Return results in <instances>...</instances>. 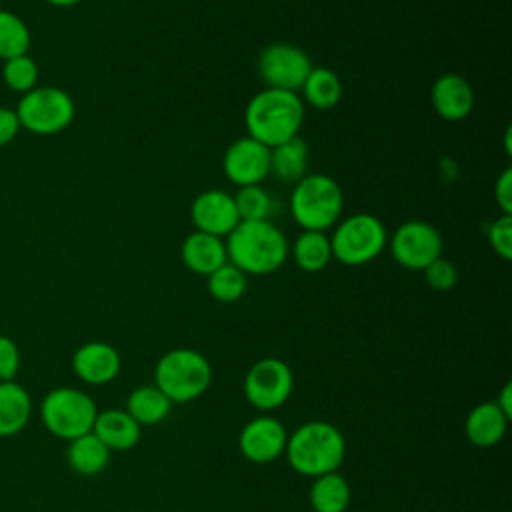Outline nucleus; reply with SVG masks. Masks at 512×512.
<instances>
[{
  "instance_id": "nucleus-12",
  "label": "nucleus",
  "mask_w": 512,
  "mask_h": 512,
  "mask_svg": "<svg viewBox=\"0 0 512 512\" xmlns=\"http://www.w3.org/2000/svg\"><path fill=\"white\" fill-rule=\"evenodd\" d=\"M222 170L238 188L260 184L270 174V148L250 136H242L224 152Z\"/></svg>"
},
{
  "instance_id": "nucleus-26",
  "label": "nucleus",
  "mask_w": 512,
  "mask_h": 512,
  "mask_svg": "<svg viewBox=\"0 0 512 512\" xmlns=\"http://www.w3.org/2000/svg\"><path fill=\"white\" fill-rule=\"evenodd\" d=\"M290 250L296 266L304 272H320L332 260L330 236L316 230H302Z\"/></svg>"
},
{
  "instance_id": "nucleus-4",
  "label": "nucleus",
  "mask_w": 512,
  "mask_h": 512,
  "mask_svg": "<svg viewBox=\"0 0 512 512\" xmlns=\"http://www.w3.org/2000/svg\"><path fill=\"white\" fill-rule=\"evenodd\" d=\"M212 382V366L204 354L192 348L168 350L156 364L154 386L174 404H186L202 396Z\"/></svg>"
},
{
  "instance_id": "nucleus-27",
  "label": "nucleus",
  "mask_w": 512,
  "mask_h": 512,
  "mask_svg": "<svg viewBox=\"0 0 512 512\" xmlns=\"http://www.w3.org/2000/svg\"><path fill=\"white\" fill-rule=\"evenodd\" d=\"M30 40L26 22L18 14L0 8V60L4 62L14 56L28 54Z\"/></svg>"
},
{
  "instance_id": "nucleus-24",
  "label": "nucleus",
  "mask_w": 512,
  "mask_h": 512,
  "mask_svg": "<svg viewBox=\"0 0 512 512\" xmlns=\"http://www.w3.org/2000/svg\"><path fill=\"white\" fill-rule=\"evenodd\" d=\"M170 408H172V402L154 384L134 388L126 400V412L140 426H154L162 422L170 414Z\"/></svg>"
},
{
  "instance_id": "nucleus-11",
  "label": "nucleus",
  "mask_w": 512,
  "mask_h": 512,
  "mask_svg": "<svg viewBox=\"0 0 512 512\" xmlns=\"http://www.w3.org/2000/svg\"><path fill=\"white\" fill-rule=\"evenodd\" d=\"M390 254L402 268L424 270L442 256V236L428 222L408 220L390 236Z\"/></svg>"
},
{
  "instance_id": "nucleus-18",
  "label": "nucleus",
  "mask_w": 512,
  "mask_h": 512,
  "mask_svg": "<svg viewBox=\"0 0 512 512\" xmlns=\"http://www.w3.org/2000/svg\"><path fill=\"white\" fill-rule=\"evenodd\" d=\"M140 424L120 408H110L96 414L92 432L110 452H124L138 444Z\"/></svg>"
},
{
  "instance_id": "nucleus-8",
  "label": "nucleus",
  "mask_w": 512,
  "mask_h": 512,
  "mask_svg": "<svg viewBox=\"0 0 512 512\" xmlns=\"http://www.w3.org/2000/svg\"><path fill=\"white\" fill-rule=\"evenodd\" d=\"M384 224L372 214H352L336 224L330 236L332 258L344 266H362L372 262L386 246Z\"/></svg>"
},
{
  "instance_id": "nucleus-28",
  "label": "nucleus",
  "mask_w": 512,
  "mask_h": 512,
  "mask_svg": "<svg viewBox=\"0 0 512 512\" xmlns=\"http://www.w3.org/2000/svg\"><path fill=\"white\" fill-rule=\"evenodd\" d=\"M206 278H208V292L218 302H224V304L236 302L246 292V274L230 262L222 264Z\"/></svg>"
},
{
  "instance_id": "nucleus-3",
  "label": "nucleus",
  "mask_w": 512,
  "mask_h": 512,
  "mask_svg": "<svg viewBox=\"0 0 512 512\" xmlns=\"http://www.w3.org/2000/svg\"><path fill=\"white\" fill-rule=\"evenodd\" d=\"M284 454L292 470L316 478L338 470L346 456V440L334 424L312 420L288 436Z\"/></svg>"
},
{
  "instance_id": "nucleus-34",
  "label": "nucleus",
  "mask_w": 512,
  "mask_h": 512,
  "mask_svg": "<svg viewBox=\"0 0 512 512\" xmlns=\"http://www.w3.org/2000/svg\"><path fill=\"white\" fill-rule=\"evenodd\" d=\"M494 198L502 214H512V170L510 168H504V172L496 178Z\"/></svg>"
},
{
  "instance_id": "nucleus-9",
  "label": "nucleus",
  "mask_w": 512,
  "mask_h": 512,
  "mask_svg": "<svg viewBox=\"0 0 512 512\" xmlns=\"http://www.w3.org/2000/svg\"><path fill=\"white\" fill-rule=\"evenodd\" d=\"M294 376L280 358H262L244 376V396L258 410H276L292 394Z\"/></svg>"
},
{
  "instance_id": "nucleus-23",
  "label": "nucleus",
  "mask_w": 512,
  "mask_h": 512,
  "mask_svg": "<svg viewBox=\"0 0 512 512\" xmlns=\"http://www.w3.org/2000/svg\"><path fill=\"white\" fill-rule=\"evenodd\" d=\"M66 458L76 474L96 476L108 466L110 450L100 442V438L94 432H88L70 440Z\"/></svg>"
},
{
  "instance_id": "nucleus-30",
  "label": "nucleus",
  "mask_w": 512,
  "mask_h": 512,
  "mask_svg": "<svg viewBox=\"0 0 512 512\" xmlns=\"http://www.w3.org/2000/svg\"><path fill=\"white\" fill-rule=\"evenodd\" d=\"M234 204L240 220H268L272 210V198L260 184L240 186L234 194Z\"/></svg>"
},
{
  "instance_id": "nucleus-31",
  "label": "nucleus",
  "mask_w": 512,
  "mask_h": 512,
  "mask_svg": "<svg viewBox=\"0 0 512 512\" xmlns=\"http://www.w3.org/2000/svg\"><path fill=\"white\" fill-rule=\"evenodd\" d=\"M422 272H424L426 284L438 292H446V290L454 288L458 282V270H456L454 262H450L442 256L436 258L432 264H428Z\"/></svg>"
},
{
  "instance_id": "nucleus-35",
  "label": "nucleus",
  "mask_w": 512,
  "mask_h": 512,
  "mask_svg": "<svg viewBox=\"0 0 512 512\" xmlns=\"http://www.w3.org/2000/svg\"><path fill=\"white\" fill-rule=\"evenodd\" d=\"M20 122L16 116V110L8 108V106H0V146L10 144L18 132H20Z\"/></svg>"
},
{
  "instance_id": "nucleus-20",
  "label": "nucleus",
  "mask_w": 512,
  "mask_h": 512,
  "mask_svg": "<svg viewBox=\"0 0 512 512\" xmlns=\"http://www.w3.org/2000/svg\"><path fill=\"white\" fill-rule=\"evenodd\" d=\"M32 416V398L14 380L0 382V438L16 436Z\"/></svg>"
},
{
  "instance_id": "nucleus-29",
  "label": "nucleus",
  "mask_w": 512,
  "mask_h": 512,
  "mask_svg": "<svg viewBox=\"0 0 512 512\" xmlns=\"http://www.w3.org/2000/svg\"><path fill=\"white\" fill-rule=\"evenodd\" d=\"M38 64L32 56L22 54V56H14L10 60H4L2 64V80L4 84L18 94H26L32 88L38 86Z\"/></svg>"
},
{
  "instance_id": "nucleus-21",
  "label": "nucleus",
  "mask_w": 512,
  "mask_h": 512,
  "mask_svg": "<svg viewBox=\"0 0 512 512\" xmlns=\"http://www.w3.org/2000/svg\"><path fill=\"white\" fill-rule=\"evenodd\" d=\"M308 166V146L296 136L274 148H270V174H274L284 184H296L306 176Z\"/></svg>"
},
{
  "instance_id": "nucleus-2",
  "label": "nucleus",
  "mask_w": 512,
  "mask_h": 512,
  "mask_svg": "<svg viewBox=\"0 0 512 512\" xmlns=\"http://www.w3.org/2000/svg\"><path fill=\"white\" fill-rule=\"evenodd\" d=\"M304 122V102L298 92L264 88L246 104L244 124L248 136L274 148L298 136Z\"/></svg>"
},
{
  "instance_id": "nucleus-33",
  "label": "nucleus",
  "mask_w": 512,
  "mask_h": 512,
  "mask_svg": "<svg viewBox=\"0 0 512 512\" xmlns=\"http://www.w3.org/2000/svg\"><path fill=\"white\" fill-rule=\"evenodd\" d=\"M20 370V350L16 342L0 334V382L14 380Z\"/></svg>"
},
{
  "instance_id": "nucleus-10",
  "label": "nucleus",
  "mask_w": 512,
  "mask_h": 512,
  "mask_svg": "<svg viewBox=\"0 0 512 512\" xmlns=\"http://www.w3.org/2000/svg\"><path fill=\"white\" fill-rule=\"evenodd\" d=\"M310 70L312 62L308 54L286 42L270 44L258 56V76L266 88L300 92Z\"/></svg>"
},
{
  "instance_id": "nucleus-15",
  "label": "nucleus",
  "mask_w": 512,
  "mask_h": 512,
  "mask_svg": "<svg viewBox=\"0 0 512 512\" xmlns=\"http://www.w3.org/2000/svg\"><path fill=\"white\" fill-rule=\"evenodd\" d=\"M120 354L106 342H86L72 354V370L86 384H108L120 372Z\"/></svg>"
},
{
  "instance_id": "nucleus-16",
  "label": "nucleus",
  "mask_w": 512,
  "mask_h": 512,
  "mask_svg": "<svg viewBox=\"0 0 512 512\" xmlns=\"http://www.w3.org/2000/svg\"><path fill=\"white\" fill-rule=\"evenodd\" d=\"M430 98L436 114L450 122L464 120L474 106L472 86L468 84L466 78L454 72H448L436 78L430 90Z\"/></svg>"
},
{
  "instance_id": "nucleus-32",
  "label": "nucleus",
  "mask_w": 512,
  "mask_h": 512,
  "mask_svg": "<svg viewBox=\"0 0 512 512\" xmlns=\"http://www.w3.org/2000/svg\"><path fill=\"white\" fill-rule=\"evenodd\" d=\"M488 242L504 260L512 258V214H502L488 226Z\"/></svg>"
},
{
  "instance_id": "nucleus-37",
  "label": "nucleus",
  "mask_w": 512,
  "mask_h": 512,
  "mask_svg": "<svg viewBox=\"0 0 512 512\" xmlns=\"http://www.w3.org/2000/svg\"><path fill=\"white\" fill-rule=\"evenodd\" d=\"M44 2L56 8H70V6H76L80 0H44Z\"/></svg>"
},
{
  "instance_id": "nucleus-13",
  "label": "nucleus",
  "mask_w": 512,
  "mask_h": 512,
  "mask_svg": "<svg viewBox=\"0 0 512 512\" xmlns=\"http://www.w3.org/2000/svg\"><path fill=\"white\" fill-rule=\"evenodd\" d=\"M286 440L288 434L280 420L272 416H258L242 428L238 448L246 460L254 464H268L284 454Z\"/></svg>"
},
{
  "instance_id": "nucleus-25",
  "label": "nucleus",
  "mask_w": 512,
  "mask_h": 512,
  "mask_svg": "<svg viewBox=\"0 0 512 512\" xmlns=\"http://www.w3.org/2000/svg\"><path fill=\"white\" fill-rule=\"evenodd\" d=\"M306 104L316 110H330L340 102L342 82L334 70L324 66H312L300 88Z\"/></svg>"
},
{
  "instance_id": "nucleus-6",
  "label": "nucleus",
  "mask_w": 512,
  "mask_h": 512,
  "mask_svg": "<svg viewBox=\"0 0 512 512\" xmlns=\"http://www.w3.org/2000/svg\"><path fill=\"white\" fill-rule=\"evenodd\" d=\"M96 414L94 400L86 392L70 386L50 390L40 404V418L46 430L68 442L92 432Z\"/></svg>"
},
{
  "instance_id": "nucleus-14",
  "label": "nucleus",
  "mask_w": 512,
  "mask_h": 512,
  "mask_svg": "<svg viewBox=\"0 0 512 512\" xmlns=\"http://www.w3.org/2000/svg\"><path fill=\"white\" fill-rule=\"evenodd\" d=\"M190 218L198 232L226 238L240 222L234 196L224 190H206L192 200Z\"/></svg>"
},
{
  "instance_id": "nucleus-36",
  "label": "nucleus",
  "mask_w": 512,
  "mask_h": 512,
  "mask_svg": "<svg viewBox=\"0 0 512 512\" xmlns=\"http://www.w3.org/2000/svg\"><path fill=\"white\" fill-rule=\"evenodd\" d=\"M494 402L498 404V408H500L508 418H512V416H510V414H512V384H510V382L504 384V388L500 390V396H498Z\"/></svg>"
},
{
  "instance_id": "nucleus-7",
  "label": "nucleus",
  "mask_w": 512,
  "mask_h": 512,
  "mask_svg": "<svg viewBox=\"0 0 512 512\" xmlns=\"http://www.w3.org/2000/svg\"><path fill=\"white\" fill-rule=\"evenodd\" d=\"M20 128L36 136H54L66 130L76 114L74 100L56 86H36L22 94L14 108Z\"/></svg>"
},
{
  "instance_id": "nucleus-22",
  "label": "nucleus",
  "mask_w": 512,
  "mask_h": 512,
  "mask_svg": "<svg viewBox=\"0 0 512 512\" xmlns=\"http://www.w3.org/2000/svg\"><path fill=\"white\" fill-rule=\"evenodd\" d=\"M350 500V484L338 470L316 476L310 486V506L314 512H346Z\"/></svg>"
},
{
  "instance_id": "nucleus-5",
  "label": "nucleus",
  "mask_w": 512,
  "mask_h": 512,
  "mask_svg": "<svg viewBox=\"0 0 512 512\" xmlns=\"http://www.w3.org/2000/svg\"><path fill=\"white\" fill-rule=\"evenodd\" d=\"M342 206V190L338 182L326 174L300 178L290 194V212L302 230L326 232L338 222Z\"/></svg>"
},
{
  "instance_id": "nucleus-19",
  "label": "nucleus",
  "mask_w": 512,
  "mask_h": 512,
  "mask_svg": "<svg viewBox=\"0 0 512 512\" xmlns=\"http://www.w3.org/2000/svg\"><path fill=\"white\" fill-rule=\"evenodd\" d=\"M508 420L510 418L498 408L494 400L480 402L466 416V422H464L466 438L478 448H490L504 438Z\"/></svg>"
},
{
  "instance_id": "nucleus-17",
  "label": "nucleus",
  "mask_w": 512,
  "mask_h": 512,
  "mask_svg": "<svg viewBox=\"0 0 512 512\" xmlns=\"http://www.w3.org/2000/svg\"><path fill=\"white\" fill-rule=\"evenodd\" d=\"M180 256L188 270L202 276L212 274L216 268L228 262L224 240L220 236H212L198 230L190 232L184 238L180 246Z\"/></svg>"
},
{
  "instance_id": "nucleus-1",
  "label": "nucleus",
  "mask_w": 512,
  "mask_h": 512,
  "mask_svg": "<svg viewBox=\"0 0 512 512\" xmlns=\"http://www.w3.org/2000/svg\"><path fill=\"white\" fill-rule=\"evenodd\" d=\"M228 262L244 274H272L288 258V240L270 220H240L226 236Z\"/></svg>"
}]
</instances>
